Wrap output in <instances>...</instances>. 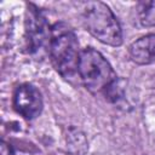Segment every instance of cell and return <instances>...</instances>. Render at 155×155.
Here are the masks:
<instances>
[{"label":"cell","instance_id":"9c48e42d","mask_svg":"<svg viewBox=\"0 0 155 155\" xmlns=\"http://www.w3.org/2000/svg\"><path fill=\"white\" fill-rule=\"evenodd\" d=\"M1 154L2 155H16V153L13 151V149L11 148V145L6 144L5 142L1 145Z\"/></svg>","mask_w":155,"mask_h":155},{"label":"cell","instance_id":"ba28073f","mask_svg":"<svg viewBox=\"0 0 155 155\" xmlns=\"http://www.w3.org/2000/svg\"><path fill=\"white\" fill-rule=\"evenodd\" d=\"M138 19L144 27H155V1H142L137 6Z\"/></svg>","mask_w":155,"mask_h":155},{"label":"cell","instance_id":"277c9868","mask_svg":"<svg viewBox=\"0 0 155 155\" xmlns=\"http://www.w3.org/2000/svg\"><path fill=\"white\" fill-rule=\"evenodd\" d=\"M24 38L29 52H36L50 39L51 28H48L45 16L34 5H28L25 13Z\"/></svg>","mask_w":155,"mask_h":155},{"label":"cell","instance_id":"7a4b0ae2","mask_svg":"<svg viewBox=\"0 0 155 155\" xmlns=\"http://www.w3.org/2000/svg\"><path fill=\"white\" fill-rule=\"evenodd\" d=\"M81 10L82 24L92 36L109 46L122 44L120 23L108 5L101 1H87L82 4Z\"/></svg>","mask_w":155,"mask_h":155},{"label":"cell","instance_id":"52a82bcc","mask_svg":"<svg viewBox=\"0 0 155 155\" xmlns=\"http://www.w3.org/2000/svg\"><path fill=\"white\" fill-rule=\"evenodd\" d=\"M67 149L70 155H86L87 153V140L85 138V134L76 130L70 128L67 134Z\"/></svg>","mask_w":155,"mask_h":155},{"label":"cell","instance_id":"6da1fadb","mask_svg":"<svg viewBox=\"0 0 155 155\" xmlns=\"http://www.w3.org/2000/svg\"><path fill=\"white\" fill-rule=\"evenodd\" d=\"M47 45L52 64L61 76L69 81L79 78L78 63L80 51L74 30L63 22L53 24Z\"/></svg>","mask_w":155,"mask_h":155},{"label":"cell","instance_id":"8992f818","mask_svg":"<svg viewBox=\"0 0 155 155\" xmlns=\"http://www.w3.org/2000/svg\"><path fill=\"white\" fill-rule=\"evenodd\" d=\"M128 54L131 61L139 65L155 63V34H148L133 41L128 47Z\"/></svg>","mask_w":155,"mask_h":155},{"label":"cell","instance_id":"5b68a950","mask_svg":"<svg viewBox=\"0 0 155 155\" xmlns=\"http://www.w3.org/2000/svg\"><path fill=\"white\" fill-rule=\"evenodd\" d=\"M44 102L40 91L31 84L19 85L13 93V108L27 120H33L42 111Z\"/></svg>","mask_w":155,"mask_h":155},{"label":"cell","instance_id":"3957f363","mask_svg":"<svg viewBox=\"0 0 155 155\" xmlns=\"http://www.w3.org/2000/svg\"><path fill=\"white\" fill-rule=\"evenodd\" d=\"M78 75L91 93H105L119 79L104 56L92 47L80 52Z\"/></svg>","mask_w":155,"mask_h":155}]
</instances>
